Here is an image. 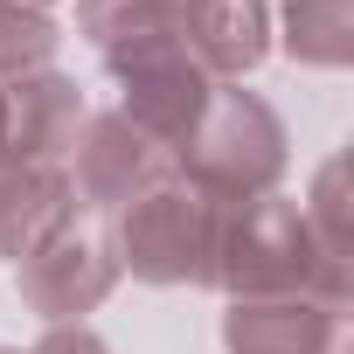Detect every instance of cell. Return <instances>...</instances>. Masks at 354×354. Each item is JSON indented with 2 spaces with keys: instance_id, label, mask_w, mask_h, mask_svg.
Listing matches in <instances>:
<instances>
[{
  "instance_id": "obj_1",
  "label": "cell",
  "mask_w": 354,
  "mask_h": 354,
  "mask_svg": "<svg viewBox=\"0 0 354 354\" xmlns=\"http://www.w3.org/2000/svg\"><path fill=\"white\" fill-rule=\"evenodd\" d=\"M216 223L195 188H153L132 202L125 223V257L139 278H209L216 271Z\"/></svg>"
},
{
  "instance_id": "obj_2",
  "label": "cell",
  "mask_w": 354,
  "mask_h": 354,
  "mask_svg": "<svg viewBox=\"0 0 354 354\" xmlns=\"http://www.w3.org/2000/svg\"><path fill=\"white\" fill-rule=\"evenodd\" d=\"M42 354H104V347H97V340H84V333H77V340H49V347H42Z\"/></svg>"
}]
</instances>
